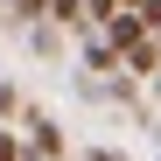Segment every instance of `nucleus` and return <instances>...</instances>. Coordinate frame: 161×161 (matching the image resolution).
Returning a JSON list of instances; mask_svg holds the SVG:
<instances>
[{"label":"nucleus","instance_id":"obj_5","mask_svg":"<svg viewBox=\"0 0 161 161\" xmlns=\"http://www.w3.org/2000/svg\"><path fill=\"white\" fill-rule=\"evenodd\" d=\"M84 63H91V70H119V56H112V42H105V35L91 42V56H84Z\"/></svg>","mask_w":161,"mask_h":161},{"label":"nucleus","instance_id":"obj_9","mask_svg":"<svg viewBox=\"0 0 161 161\" xmlns=\"http://www.w3.org/2000/svg\"><path fill=\"white\" fill-rule=\"evenodd\" d=\"M14 112H21V91H14V84H0V119H14Z\"/></svg>","mask_w":161,"mask_h":161},{"label":"nucleus","instance_id":"obj_4","mask_svg":"<svg viewBox=\"0 0 161 161\" xmlns=\"http://www.w3.org/2000/svg\"><path fill=\"white\" fill-rule=\"evenodd\" d=\"M42 21H63V28H77V21H84V0H49V7H42Z\"/></svg>","mask_w":161,"mask_h":161},{"label":"nucleus","instance_id":"obj_7","mask_svg":"<svg viewBox=\"0 0 161 161\" xmlns=\"http://www.w3.org/2000/svg\"><path fill=\"white\" fill-rule=\"evenodd\" d=\"M105 14H119V0H84V21H98V28H105Z\"/></svg>","mask_w":161,"mask_h":161},{"label":"nucleus","instance_id":"obj_6","mask_svg":"<svg viewBox=\"0 0 161 161\" xmlns=\"http://www.w3.org/2000/svg\"><path fill=\"white\" fill-rule=\"evenodd\" d=\"M7 7H14V21H42V7H49V0H7Z\"/></svg>","mask_w":161,"mask_h":161},{"label":"nucleus","instance_id":"obj_10","mask_svg":"<svg viewBox=\"0 0 161 161\" xmlns=\"http://www.w3.org/2000/svg\"><path fill=\"white\" fill-rule=\"evenodd\" d=\"M0 161H21V140H14V126H0Z\"/></svg>","mask_w":161,"mask_h":161},{"label":"nucleus","instance_id":"obj_2","mask_svg":"<svg viewBox=\"0 0 161 161\" xmlns=\"http://www.w3.org/2000/svg\"><path fill=\"white\" fill-rule=\"evenodd\" d=\"M140 35H147V21H140V14H105V42H112V56H119V49H133Z\"/></svg>","mask_w":161,"mask_h":161},{"label":"nucleus","instance_id":"obj_3","mask_svg":"<svg viewBox=\"0 0 161 161\" xmlns=\"http://www.w3.org/2000/svg\"><path fill=\"white\" fill-rule=\"evenodd\" d=\"M119 63H126L133 77H154V70H161V42H154V35H140L133 49H119Z\"/></svg>","mask_w":161,"mask_h":161},{"label":"nucleus","instance_id":"obj_1","mask_svg":"<svg viewBox=\"0 0 161 161\" xmlns=\"http://www.w3.org/2000/svg\"><path fill=\"white\" fill-rule=\"evenodd\" d=\"M21 126H28V154H42V161H63V126L49 119V112H21Z\"/></svg>","mask_w":161,"mask_h":161},{"label":"nucleus","instance_id":"obj_8","mask_svg":"<svg viewBox=\"0 0 161 161\" xmlns=\"http://www.w3.org/2000/svg\"><path fill=\"white\" fill-rule=\"evenodd\" d=\"M140 21H147V35L161 42V0H140Z\"/></svg>","mask_w":161,"mask_h":161},{"label":"nucleus","instance_id":"obj_11","mask_svg":"<svg viewBox=\"0 0 161 161\" xmlns=\"http://www.w3.org/2000/svg\"><path fill=\"white\" fill-rule=\"evenodd\" d=\"M119 7H140V0H119Z\"/></svg>","mask_w":161,"mask_h":161}]
</instances>
